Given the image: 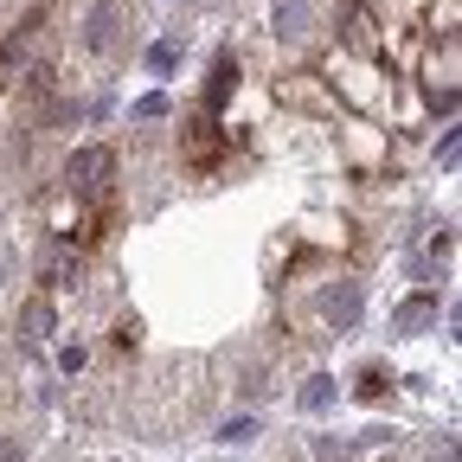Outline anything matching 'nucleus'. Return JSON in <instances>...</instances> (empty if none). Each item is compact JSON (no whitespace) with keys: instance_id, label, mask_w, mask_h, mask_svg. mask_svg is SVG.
<instances>
[{"instance_id":"obj_11","label":"nucleus","mask_w":462,"mask_h":462,"mask_svg":"<svg viewBox=\"0 0 462 462\" xmlns=\"http://www.w3.org/2000/svg\"><path fill=\"white\" fill-rule=\"evenodd\" d=\"M135 116H142V123H154V116H167V97H142V103H135Z\"/></svg>"},{"instance_id":"obj_7","label":"nucleus","mask_w":462,"mask_h":462,"mask_svg":"<svg viewBox=\"0 0 462 462\" xmlns=\"http://www.w3.org/2000/svg\"><path fill=\"white\" fill-rule=\"evenodd\" d=\"M20 334H26V340H45V334H51V302H45V296H32V302L20 309Z\"/></svg>"},{"instance_id":"obj_12","label":"nucleus","mask_w":462,"mask_h":462,"mask_svg":"<svg viewBox=\"0 0 462 462\" xmlns=\"http://www.w3.org/2000/svg\"><path fill=\"white\" fill-rule=\"evenodd\" d=\"M360 392H366V398H379V392H385V373H379V366H366V373H360Z\"/></svg>"},{"instance_id":"obj_9","label":"nucleus","mask_w":462,"mask_h":462,"mask_svg":"<svg viewBox=\"0 0 462 462\" xmlns=\"http://www.w3.org/2000/svg\"><path fill=\"white\" fill-rule=\"evenodd\" d=\"M328 385H334V379H309V385H302V411H321V404H328Z\"/></svg>"},{"instance_id":"obj_2","label":"nucleus","mask_w":462,"mask_h":462,"mask_svg":"<svg viewBox=\"0 0 462 462\" xmlns=\"http://www.w3.org/2000/svg\"><path fill=\"white\" fill-rule=\"evenodd\" d=\"M78 45H84V51H97V58H109L116 45H123V7H116V0H97V7L84 14Z\"/></svg>"},{"instance_id":"obj_1","label":"nucleus","mask_w":462,"mask_h":462,"mask_svg":"<svg viewBox=\"0 0 462 462\" xmlns=\"http://www.w3.org/2000/svg\"><path fill=\"white\" fill-rule=\"evenodd\" d=\"M109 173H116V154L109 148H78L65 161V187L78 199H109Z\"/></svg>"},{"instance_id":"obj_4","label":"nucleus","mask_w":462,"mask_h":462,"mask_svg":"<svg viewBox=\"0 0 462 462\" xmlns=\"http://www.w3.org/2000/svg\"><path fill=\"white\" fill-rule=\"evenodd\" d=\"M321 315H328L334 328H354V321H360V289H354V282L328 289V296H321Z\"/></svg>"},{"instance_id":"obj_14","label":"nucleus","mask_w":462,"mask_h":462,"mask_svg":"<svg viewBox=\"0 0 462 462\" xmlns=\"http://www.w3.org/2000/svg\"><path fill=\"white\" fill-rule=\"evenodd\" d=\"M7 270H14V257H7V251H0V276H7Z\"/></svg>"},{"instance_id":"obj_3","label":"nucleus","mask_w":462,"mask_h":462,"mask_svg":"<svg viewBox=\"0 0 462 462\" xmlns=\"http://www.w3.org/2000/svg\"><path fill=\"white\" fill-rule=\"evenodd\" d=\"M180 148H187V161H193V167H206V161L225 148V135H218V123H212V116H193V123H187V135H180Z\"/></svg>"},{"instance_id":"obj_8","label":"nucleus","mask_w":462,"mask_h":462,"mask_svg":"<svg viewBox=\"0 0 462 462\" xmlns=\"http://www.w3.org/2000/svg\"><path fill=\"white\" fill-rule=\"evenodd\" d=\"M430 321H437V296H411V302L398 309V328H404V334H418V328H430Z\"/></svg>"},{"instance_id":"obj_6","label":"nucleus","mask_w":462,"mask_h":462,"mask_svg":"<svg viewBox=\"0 0 462 462\" xmlns=\"http://www.w3.org/2000/svg\"><path fill=\"white\" fill-rule=\"evenodd\" d=\"M231 84H238V58H218V65H212V84H206V116H218V109H225Z\"/></svg>"},{"instance_id":"obj_13","label":"nucleus","mask_w":462,"mask_h":462,"mask_svg":"<svg viewBox=\"0 0 462 462\" xmlns=\"http://www.w3.org/2000/svg\"><path fill=\"white\" fill-rule=\"evenodd\" d=\"M0 462H20V443L14 437H0Z\"/></svg>"},{"instance_id":"obj_5","label":"nucleus","mask_w":462,"mask_h":462,"mask_svg":"<svg viewBox=\"0 0 462 462\" xmlns=\"http://www.w3.org/2000/svg\"><path fill=\"white\" fill-rule=\"evenodd\" d=\"M309 20H315V0H276V32L282 39H302Z\"/></svg>"},{"instance_id":"obj_10","label":"nucleus","mask_w":462,"mask_h":462,"mask_svg":"<svg viewBox=\"0 0 462 462\" xmlns=\"http://www.w3.org/2000/svg\"><path fill=\"white\" fill-rule=\"evenodd\" d=\"M218 437H225V443H251V437H257V424H251V418H231Z\"/></svg>"}]
</instances>
